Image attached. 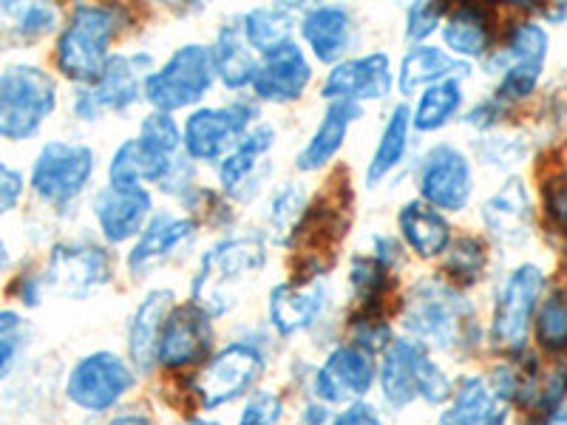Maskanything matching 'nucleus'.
Masks as SVG:
<instances>
[{"mask_svg": "<svg viewBox=\"0 0 567 425\" xmlns=\"http://www.w3.org/2000/svg\"><path fill=\"white\" fill-rule=\"evenodd\" d=\"M508 417L511 403L494 392L491 381L480 374H465L440 412L437 425H508Z\"/></svg>", "mask_w": 567, "mask_h": 425, "instance_id": "393cba45", "label": "nucleus"}, {"mask_svg": "<svg viewBox=\"0 0 567 425\" xmlns=\"http://www.w3.org/2000/svg\"><path fill=\"white\" fill-rule=\"evenodd\" d=\"M534 425H567V397L561 403H556L550 412L539 414V419Z\"/></svg>", "mask_w": 567, "mask_h": 425, "instance_id": "864d4df0", "label": "nucleus"}, {"mask_svg": "<svg viewBox=\"0 0 567 425\" xmlns=\"http://www.w3.org/2000/svg\"><path fill=\"white\" fill-rule=\"evenodd\" d=\"M196 239V221L174 212H156L148 227L140 232L128 252V270L134 278L148 276L151 270L162 267L176 256L182 247Z\"/></svg>", "mask_w": 567, "mask_h": 425, "instance_id": "4be33fe9", "label": "nucleus"}, {"mask_svg": "<svg viewBox=\"0 0 567 425\" xmlns=\"http://www.w3.org/2000/svg\"><path fill=\"white\" fill-rule=\"evenodd\" d=\"M383 403L389 408H409L414 400L429 406H445L454 394V383L443 366L432 357L429 346L414 338H398L383 352L378 366Z\"/></svg>", "mask_w": 567, "mask_h": 425, "instance_id": "7ed1b4c3", "label": "nucleus"}, {"mask_svg": "<svg viewBox=\"0 0 567 425\" xmlns=\"http://www.w3.org/2000/svg\"><path fill=\"white\" fill-rule=\"evenodd\" d=\"M457 71H468V65L460 63L445 49L420 43L414 49H409L403 63H400V91L409 97V94H414L423 85L429 89L434 83L457 77Z\"/></svg>", "mask_w": 567, "mask_h": 425, "instance_id": "473e14b6", "label": "nucleus"}, {"mask_svg": "<svg viewBox=\"0 0 567 425\" xmlns=\"http://www.w3.org/2000/svg\"><path fill=\"white\" fill-rule=\"evenodd\" d=\"M60 9L52 3H0V52L29 49L58 29Z\"/></svg>", "mask_w": 567, "mask_h": 425, "instance_id": "c85d7f7f", "label": "nucleus"}, {"mask_svg": "<svg viewBox=\"0 0 567 425\" xmlns=\"http://www.w3.org/2000/svg\"><path fill=\"white\" fill-rule=\"evenodd\" d=\"M307 212H310V205H307L303 187H298L296 182H284L272 194L270 205H267V232H270V239L281 247L292 245V239L301 232Z\"/></svg>", "mask_w": 567, "mask_h": 425, "instance_id": "e433bc0d", "label": "nucleus"}, {"mask_svg": "<svg viewBox=\"0 0 567 425\" xmlns=\"http://www.w3.org/2000/svg\"><path fill=\"white\" fill-rule=\"evenodd\" d=\"M449 52L460 58H483L491 45V12L483 7H460L449 14L443 27Z\"/></svg>", "mask_w": 567, "mask_h": 425, "instance_id": "f704fd0d", "label": "nucleus"}, {"mask_svg": "<svg viewBox=\"0 0 567 425\" xmlns=\"http://www.w3.org/2000/svg\"><path fill=\"white\" fill-rule=\"evenodd\" d=\"M349 283L354 296L367 303V310H374V303L389 290V270L372 256H354L349 265Z\"/></svg>", "mask_w": 567, "mask_h": 425, "instance_id": "a19ab883", "label": "nucleus"}, {"mask_svg": "<svg viewBox=\"0 0 567 425\" xmlns=\"http://www.w3.org/2000/svg\"><path fill=\"white\" fill-rule=\"evenodd\" d=\"M276 131L270 125H252L236 148L219 162V185L227 196L239 201H250L267 176V154H270Z\"/></svg>", "mask_w": 567, "mask_h": 425, "instance_id": "aec40b11", "label": "nucleus"}, {"mask_svg": "<svg viewBox=\"0 0 567 425\" xmlns=\"http://www.w3.org/2000/svg\"><path fill=\"white\" fill-rule=\"evenodd\" d=\"M403 329L423 346L460 352L477 341V315L468 298L452 283L423 278L403 303Z\"/></svg>", "mask_w": 567, "mask_h": 425, "instance_id": "f257e3e1", "label": "nucleus"}, {"mask_svg": "<svg viewBox=\"0 0 567 425\" xmlns=\"http://www.w3.org/2000/svg\"><path fill=\"white\" fill-rule=\"evenodd\" d=\"M545 58H548V32L539 23H530V20L516 23L511 29L505 49L494 60V63H499V71H503L496 97L503 100V103L530 97L542 77Z\"/></svg>", "mask_w": 567, "mask_h": 425, "instance_id": "dca6fc26", "label": "nucleus"}, {"mask_svg": "<svg viewBox=\"0 0 567 425\" xmlns=\"http://www.w3.org/2000/svg\"><path fill=\"white\" fill-rule=\"evenodd\" d=\"M372 258L378 261V265L386 267L389 272H394L400 265H403V247H400L392 236H374Z\"/></svg>", "mask_w": 567, "mask_h": 425, "instance_id": "09e8293b", "label": "nucleus"}, {"mask_svg": "<svg viewBox=\"0 0 567 425\" xmlns=\"http://www.w3.org/2000/svg\"><path fill=\"white\" fill-rule=\"evenodd\" d=\"M534 332L536 343L545 352H567V292L556 290L539 303V312L534 318Z\"/></svg>", "mask_w": 567, "mask_h": 425, "instance_id": "58836bf2", "label": "nucleus"}, {"mask_svg": "<svg viewBox=\"0 0 567 425\" xmlns=\"http://www.w3.org/2000/svg\"><path fill=\"white\" fill-rule=\"evenodd\" d=\"M265 241L256 236H230L207 247L190 283L194 307L210 318L227 315L239 303L245 283L265 267Z\"/></svg>", "mask_w": 567, "mask_h": 425, "instance_id": "f03ea898", "label": "nucleus"}, {"mask_svg": "<svg viewBox=\"0 0 567 425\" xmlns=\"http://www.w3.org/2000/svg\"><path fill=\"white\" fill-rule=\"evenodd\" d=\"M258 108L239 97L227 108H199L187 116L182 128V148L194 162H221L236 142L252 128Z\"/></svg>", "mask_w": 567, "mask_h": 425, "instance_id": "f8f14e48", "label": "nucleus"}, {"mask_svg": "<svg viewBox=\"0 0 567 425\" xmlns=\"http://www.w3.org/2000/svg\"><path fill=\"white\" fill-rule=\"evenodd\" d=\"M336 425H383V419L378 408L361 400V403H352L341 414H336Z\"/></svg>", "mask_w": 567, "mask_h": 425, "instance_id": "8fccbe9b", "label": "nucleus"}, {"mask_svg": "<svg viewBox=\"0 0 567 425\" xmlns=\"http://www.w3.org/2000/svg\"><path fill=\"white\" fill-rule=\"evenodd\" d=\"M445 7L443 3H414L406 12V38L412 43H420L429 34H434L443 23Z\"/></svg>", "mask_w": 567, "mask_h": 425, "instance_id": "c03bdc74", "label": "nucleus"}, {"mask_svg": "<svg viewBox=\"0 0 567 425\" xmlns=\"http://www.w3.org/2000/svg\"><path fill=\"white\" fill-rule=\"evenodd\" d=\"M182 425H221V423H216V419H207V417H194V419H187V423H182Z\"/></svg>", "mask_w": 567, "mask_h": 425, "instance_id": "4d7b16f0", "label": "nucleus"}, {"mask_svg": "<svg viewBox=\"0 0 567 425\" xmlns=\"http://www.w3.org/2000/svg\"><path fill=\"white\" fill-rule=\"evenodd\" d=\"M296 7H287V3H276V7H256L250 12H245L241 18V29H245V38L250 43V49L261 58L278 52L281 45L292 43L290 34L296 29Z\"/></svg>", "mask_w": 567, "mask_h": 425, "instance_id": "72a5a7b5", "label": "nucleus"}, {"mask_svg": "<svg viewBox=\"0 0 567 425\" xmlns=\"http://www.w3.org/2000/svg\"><path fill=\"white\" fill-rule=\"evenodd\" d=\"M54 108L58 83L49 71L32 63H14L0 71V139H32Z\"/></svg>", "mask_w": 567, "mask_h": 425, "instance_id": "39448f33", "label": "nucleus"}, {"mask_svg": "<svg viewBox=\"0 0 567 425\" xmlns=\"http://www.w3.org/2000/svg\"><path fill=\"white\" fill-rule=\"evenodd\" d=\"M460 105H463V85H460L457 77L429 85L420 94L417 108L412 111V125L423 134H432V131H440L443 125L452 123V116L457 114Z\"/></svg>", "mask_w": 567, "mask_h": 425, "instance_id": "4c0bfd02", "label": "nucleus"}, {"mask_svg": "<svg viewBox=\"0 0 567 425\" xmlns=\"http://www.w3.org/2000/svg\"><path fill=\"white\" fill-rule=\"evenodd\" d=\"M120 29V9L103 3H78L60 29L54 63L63 77L91 85L111 60L109 49Z\"/></svg>", "mask_w": 567, "mask_h": 425, "instance_id": "20e7f679", "label": "nucleus"}, {"mask_svg": "<svg viewBox=\"0 0 567 425\" xmlns=\"http://www.w3.org/2000/svg\"><path fill=\"white\" fill-rule=\"evenodd\" d=\"M392 60L383 52L363 54L338 63L321 85V97L329 103H378L392 94Z\"/></svg>", "mask_w": 567, "mask_h": 425, "instance_id": "f3484780", "label": "nucleus"}, {"mask_svg": "<svg viewBox=\"0 0 567 425\" xmlns=\"http://www.w3.org/2000/svg\"><path fill=\"white\" fill-rule=\"evenodd\" d=\"M45 290H49V287H45V276L43 272H34V270L20 272L12 283V296L18 298L23 307H40Z\"/></svg>", "mask_w": 567, "mask_h": 425, "instance_id": "de8ad7c7", "label": "nucleus"}, {"mask_svg": "<svg viewBox=\"0 0 567 425\" xmlns=\"http://www.w3.org/2000/svg\"><path fill=\"white\" fill-rule=\"evenodd\" d=\"M179 159L182 156L162 154V151L151 148L148 142H142L140 136H134V139H125L114 151V156H111L109 185L142 187V182H162L176 168Z\"/></svg>", "mask_w": 567, "mask_h": 425, "instance_id": "cd10ccee", "label": "nucleus"}, {"mask_svg": "<svg viewBox=\"0 0 567 425\" xmlns=\"http://www.w3.org/2000/svg\"><path fill=\"white\" fill-rule=\"evenodd\" d=\"M503 100L494 97V100H485V103H480L477 108L471 111L468 114V123L471 125H480V128H491V125L503 116Z\"/></svg>", "mask_w": 567, "mask_h": 425, "instance_id": "603ef678", "label": "nucleus"}, {"mask_svg": "<svg viewBox=\"0 0 567 425\" xmlns=\"http://www.w3.org/2000/svg\"><path fill=\"white\" fill-rule=\"evenodd\" d=\"M409 131H412V111H409L406 105H398V108H392V114H389L386 125H383L381 142H378L374 156L369 159V185H378V182L386 179V176L398 168L400 159L406 156Z\"/></svg>", "mask_w": 567, "mask_h": 425, "instance_id": "c9c22d12", "label": "nucleus"}, {"mask_svg": "<svg viewBox=\"0 0 567 425\" xmlns=\"http://www.w3.org/2000/svg\"><path fill=\"white\" fill-rule=\"evenodd\" d=\"M136 386L134 366L111 349L83 354L65 377V400L85 414H105L116 408Z\"/></svg>", "mask_w": 567, "mask_h": 425, "instance_id": "0eeeda50", "label": "nucleus"}, {"mask_svg": "<svg viewBox=\"0 0 567 425\" xmlns=\"http://www.w3.org/2000/svg\"><path fill=\"white\" fill-rule=\"evenodd\" d=\"M327 310V287L323 281H290L272 287L267 301V315L272 329L281 338H292L298 332L316 326Z\"/></svg>", "mask_w": 567, "mask_h": 425, "instance_id": "5701e85b", "label": "nucleus"}, {"mask_svg": "<svg viewBox=\"0 0 567 425\" xmlns=\"http://www.w3.org/2000/svg\"><path fill=\"white\" fill-rule=\"evenodd\" d=\"M312 83V65L298 43L281 45L278 52L261 58L252 77V94L265 103L287 105L303 97Z\"/></svg>", "mask_w": 567, "mask_h": 425, "instance_id": "412c9836", "label": "nucleus"}, {"mask_svg": "<svg viewBox=\"0 0 567 425\" xmlns=\"http://www.w3.org/2000/svg\"><path fill=\"white\" fill-rule=\"evenodd\" d=\"M78 425H85V423H78Z\"/></svg>", "mask_w": 567, "mask_h": 425, "instance_id": "13d9d810", "label": "nucleus"}, {"mask_svg": "<svg viewBox=\"0 0 567 425\" xmlns=\"http://www.w3.org/2000/svg\"><path fill=\"white\" fill-rule=\"evenodd\" d=\"M176 310L174 292L171 290H151L142 298L136 312L128 323V357L131 366L148 374L156 366V349H159L162 329L168 323L171 312Z\"/></svg>", "mask_w": 567, "mask_h": 425, "instance_id": "a878e982", "label": "nucleus"}, {"mask_svg": "<svg viewBox=\"0 0 567 425\" xmlns=\"http://www.w3.org/2000/svg\"><path fill=\"white\" fill-rule=\"evenodd\" d=\"M29 346V323L14 310H0V381L18 369Z\"/></svg>", "mask_w": 567, "mask_h": 425, "instance_id": "ea45409f", "label": "nucleus"}, {"mask_svg": "<svg viewBox=\"0 0 567 425\" xmlns=\"http://www.w3.org/2000/svg\"><path fill=\"white\" fill-rule=\"evenodd\" d=\"M400 236L420 258L443 256L449 241H452V227L443 219V212L434 210L425 201H406L398 212Z\"/></svg>", "mask_w": 567, "mask_h": 425, "instance_id": "2f4dec72", "label": "nucleus"}, {"mask_svg": "<svg viewBox=\"0 0 567 425\" xmlns=\"http://www.w3.org/2000/svg\"><path fill=\"white\" fill-rule=\"evenodd\" d=\"M298 425H336V414L318 400H307L298 412Z\"/></svg>", "mask_w": 567, "mask_h": 425, "instance_id": "3c124183", "label": "nucleus"}, {"mask_svg": "<svg viewBox=\"0 0 567 425\" xmlns=\"http://www.w3.org/2000/svg\"><path fill=\"white\" fill-rule=\"evenodd\" d=\"M43 276L45 287L60 296L89 298L111 281V258L91 241H63L49 252Z\"/></svg>", "mask_w": 567, "mask_h": 425, "instance_id": "4468645a", "label": "nucleus"}, {"mask_svg": "<svg viewBox=\"0 0 567 425\" xmlns=\"http://www.w3.org/2000/svg\"><path fill=\"white\" fill-rule=\"evenodd\" d=\"M485 230L503 245H523L534 230V207L523 179H508L480 207Z\"/></svg>", "mask_w": 567, "mask_h": 425, "instance_id": "b1692460", "label": "nucleus"}, {"mask_svg": "<svg viewBox=\"0 0 567 425\" xmlns=\"http://www.w3.org/2000/svg\"><path fill=\"white\" fill-rule=\"evenodd\" d=\"M361 116V105L354 103H329V108L323 111L321 123H318L316 134L310 136V142L303 145V151L298 154L296 165L303 174H312V170H321L323 165L336 159L338 151L343 148V139H347L352 123Z\"/></svg>", "mask_w": 567, "mask_h": 425, "instance_id": "c756f323", "label": "nucleus"}, {"mask_svg": "<svg viewBox=\"0 0 567 425\" xmlns=\"http://www.w3.org/2000/svg\"><path fill=\"white\" fill-rule=\"evenodd\" d=\"M213 349V321L199 307H176L162 329L156 363L162 369H187L205 363Z\"/></svg>", "mask_w": 567, "mask_h": 425, "instance_id": "6ab92c4d", "label": "nucleus"}, {"mask_svg": "<svg viewBox=\"0 0 567 425\" xmlns=\"http://www.w3.org/2000/svg\"><path fill=\"white\" fill-rule=\"evenodd\" d=\"M148 54H111L100 77L91 85H83L71 103L78 120L94 123L105 111H125L142 97L145 80L151 77Z\"/></svg>", "mask_w": 567, "mask_h": 425, "instance_id": "9b49d317", "label": "nucleus"}, {"mask_svg": "<svg viewBox=\"0 0 567 425\" xmlns=\"http://www.w3.org/2000/svg\"><path fill=\"white\" fill-rule=\"evenodd\" d=\"M213 49V65H216V77L221 80L227 91H241L247 85H252L256 77V54H252L250 43L245 38V29H241V20L236 23H225L216 34V43Z\"/></svg>", "mask_w": 567, "mask_h": 425, "instance_id": "7c9ffc66", "label": "nucleus"}, {"mask_svg": "<svg viewBox=\"0 0 567 425\" xmlns=\"http://www.w3.org/2000/svg\"><path fill=\"white\" fill-rule=\"evenodd\" d=\"M154 199L145 187H100L91 199V212L100 232L109 245H125L140 239V232L148 227Z\"/></svg>", "mask_w": 567, "mask_h": 425, "instance_id": "a211bd4d", "label": "nucleus"}, {"mask_svg": "<svg viewBox=\"0 0 567 425\" xmlns=\"http://www.w3.org/2000/svg\"><path fill=\"white\" fill-rule=\"evenodd\" d=\"M298 29H301V38L307 40V45L321 63L338 65V60L349 52V45L354 40L352 12L343 7H332V3L303 9Z\"/></svg>", "mask_w": 567, "mask_h": 425, "instance_id": "bb28decb", "label": "nucleus"}, {"mask_svg": "<svg viewBox=\"0 0 567 425\" xmlns=\"http://www.w3.org/2000/svg\"><path fill=\"white\" fill-rule=\"evenodd\" d=\"M267 372V352L256 341H233L213 352L194 377V394L205 412L250 397Z\"/></svg>", "mask_w": 567, "mask_h": 425, "instance_id": "423d86ee", "label": "nucleus"}, {"mask_svg": "<svg viewBox=\"0 0 567 425\" xmlns=\"http://www.w3.org/2000/svg\"><path fill=\"white\" fill-rule=\"evenodd\" d=\"M216 80V65H213V49L202 43L179 45L165 65L151 71L145 80V100L154 105V111L171 114V111L187 108L205 100L207 91Z\"/></svg>", "mask_w": 567, "mask_h": 425, "instance_id": "6e6552de", "label": "nucleus"}, {"mask_svg": "<svg viewBox=\"0 0 567 425\" xmlns=\"http://www.w3.org/2000/svg\"><path fill=\"white\" fill-rule=\"evenodd\" d=\"M9 261H12V256H9V247H7V241L0 239V272L7 270Z\"/></svg>", "mask_w": 567, "mask_h": 425, "instance_id": "6e6d98bb", "label": "nucleus"}, {"mask_svg": "<svg viewBox=\"0 0 567 425\" xmlns=\"http://www.w3.org/2000/svg\"><path fill=\"white\" fill-rule=\"evenodd\" d=\"M417 187L425 205H432L434 210H465L471 194H474V174H471L468 156L449 142L434 145L420 162Z\"/></svg>", "mask_w": 567, "mask_h": 425, "instance_id": "2eb2a0df", "label": "nucleus"}, {"mask_svg": "<svg viewBox=\"0 0 567 425\" xmlns=\"http://www.w3.org/2000/svg\"><path fill=\"white\" fill-rule=\"evenodd\" d=\"M378 381V363L374 354L354 343H341L329 349L321 366L312 372V400L323 406H352L361 403L369 388Z\"/></svg>", "mask_w": 567, "mask_h": 425, "instance_id": "ddd939ff", "label": "nucleus"}, {"mask_svg": "<svg viewBox=\"0 0 567 425\" xmlns=\"http://www.w3.org/2000/svg\"><path fill=\"white\" fill-rule=\"evenodd\" d=\"M97 168V156L89 145L71 139L45 142L34 156L29 187L40 201L52 207H69L85 194Z\"/></svg>", "mask_w": 567, "mask_h": 425, "instance_id": "1a4fd4ad", "label": "nucleus"}, {"mask_svg": "<svg viewBox=\"0 0 567 425\" xmlns=\"http://www.w3.org/2000/svg\"><path fill=\"white\" fill-rule=\"evenodd\" d=\"M284 400L270 388H256L245 400V408L239 414L236 425H281Z\"/></svg>", "mask_w": 567, "mask_h": 425, "instance_id": "37998d69", "label": "nucleus"}, {"mask_svg": "<svg viewBox=\"0 0 567 425\" xmlns=\"http://www.w3.org/2000/svg\"><path fill=\"white\" fill-rule=\"evenodd\" d=\"M109 425H151V417L142 412H123L116 414Z\"/></svg>", "mask_w": 567, "mask_h": 425, "instance_id": "5fc2aeb1", "label": "nucleus"}, {"mask_svg": "<svg viewBox=\"0 0 567 425\" xmlns=\"http://www.w3.org/2000/svg\"><path fill=\"white\" fill-rule=\"evenodd\" d=\"M485 270V245L477 236H463L452 245L445 258V272L460 283L480 281Z\"/></svg>", "mask_w": 567, "mask_h": 425, "instance_id": "79ce46f5", "label": "nucleus"}, {"mask_svg": "<svg viewBox=\"0 0 567 425\" xmlns=\"http://www.w3.org/2000/svg\"><path fill=\"white\" fill-rule=\"evenodd\" d=\"M27 194V182H23V174L7 162H0V216L12 212L14 207L20 205Z\"/></svg>", "mask_w": 567, "mask_h": 425, "instance_id": "a18cd8bd", "label": "nucleus"}, {"mask_svg": "<svg viewBox=\"0 0 567 425\" xmlns=\"http://www.w3.org/2000/svg\"><path fill=\"white\" fill-rule=\"evenodd\" d=\"M545 292V272L536 265L516 267L505 278L496 296L494 318H491V343L505 354H523L528 346L530 326L539 312Z\"/></svg>", "mask_w": 567, "mask_h": 425, "instance_id": "9d476101", "label": "nucleus"}, {"mask_svg": "<svg viewBox=\"0 0 567 425\" xmlns=\"http://www.w3.org/2000/svg\"><path fill=\"white\" fill-rule=\"evenodd\" d=\"M545 207H548L550 221L567 232V174L556 176L545 185Z\"/></svg>", "mask_w": 567, "mask_h": 425, "instance_id": "49530a36", "label": "nucleus"}]
</instances>
